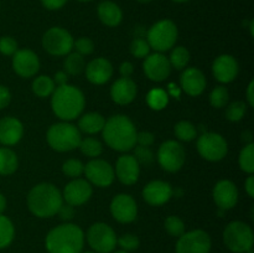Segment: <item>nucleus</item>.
I'll return each mask as SVG.
<instances>
[{"mask_svg":"<svg viewBox=\"0 0 254 253\" xmlns=\"http://www.w3.org/2000/svg\"><path fill=\"white\" fill-rule=\"evenodd\" d=\"M230 93L225 86H217L211 91L210 93V103L215 108H223L227 106Z\"/></svg>","mask_w":254,"mask_h":253,"instance_id":"37","label":"nucleus"},{"mask_svg":"<svg viewBox=\"0 0 254 253\" xmlns=\"http://www.w3.org/2000/svg\"><path fill=\"white\" fill-rule=\"evenodd\" d=\"M186 153L184 146L176 140H166L159 146L158 163L168 173H176L185 164Z\"/></svg>","mask_w":254,"mask_h":253,"instance_id":"11","label":"nucleus"},{"mask_svg":"<svg viewBox=\"0 0 254 253\" xmlns=\"http://www.w3.org/2000/svg\"><path fill=\"white\" fill-rule=\"evenodd\" d=\"M93 193L92 185L84 179H73L64 189L62 198L71 206H81L91 198Z\"/></svg>","mask_w":254,"mask_h":253,"instance_id":"17","label":"nucleus"},{"mask_svg":"<svg viewBox=\"0 0 254 253\" xmlns=\"http://www.w3.org/2000/svg\"><path fill=\"white\" fill-rule=\"evenodd\" d=\"M174 133L179 140L191 141L197 136V129L191 122L180 121L174 126Z\"/></svg>","mask_w":254,"mask_h":253,"instance_id":"32","label":"nucleus"},{"mask_svg":"<svg viewBox=\"0 0 254 253\" xmlns=\"http://www.w3.org/2000/svg\"><path fill=\"white\" fill-rule=\"evenodd\" d=\"M78 148L81 149L82 154L92 159L98 158L102 154V151H103V145H102L101 141L96 138H92V136L81 139Z\"/></svg>","mask_w":254,"mask_h":253,"instance_id":"33","label":"nucleus"},{"mask_svg":"<svg viewBox=\"0 0 254 253\" xmlns=\"http://www.w3.org/2000/svg\"><path fill=\"white\" fill-rule=\"evenodd\" d=\"M10 101H11V93L9 88L0 84V111L9 106Z\"/></svg>","mask_w":254,"mask_h":253,"instance_id":"48","label":"nucleus"},{"mask_svg":"<svg viewBox=\"0 0 254 253\" xmlns=\"http://www.w3.org/2000/svg\"><path fill=\"white\" fill-rule=\"evenodd\" d=\"M253 88H254V81H251L250 84L247 87V103L250 107L254 106V93H253Z\"/></svg>","mask_w":254,"mask_h":253,"instance_id":"53","label":"nucleus"},{"mask_svg":"<svg viewBox=\"0 0 254 253\" xmlns=\"http://www.w3.org/2000/svg\"><path fill=\"white\" fill-rule=\"evenodd\" d=\"M171 64L169 59L163 55L161 52H155V54L148 55L144 59L143 69L145 76L150 81L154 82H163L170 76L171 73Z\"/></svg>","mask_w":254,"mask_h":253,"instance_id":"15","label":"nucleus"},{"mask_svg":"<svg viewBox=\"0 0 254 253\" xmlns=\"http://www.w3.org/2000/svg\"><path fill=\"white\" fill-rule=\"evenodd\" d=\"M6 210V198L2 193H0V213H2Z\"/></svg>","mask_w":254,"mask_h":253,"instance_id":"54","label":"nucleus"},{"mask_svg":"<svg viewBox=\"0 0 254 253\" xmlns=\"http://www.w3.org/2000/svg\"><path fill=\"white\" fill-rule=\"evenodd\" d=\"M84 232L74 223H62L52 228L45 238V247L49 253H82Z\"/></svg>","mask_w":254,"mask_h":253,"instance_id":"2","label":"nucleus"},{"mask_svg":"<svg viewBox=\"0 0 254 253\" xmlns=\"http://www.w3.org/2000/svg\"><path fill=\"white\" fill-rule=\"evenodd\" d=\"M64 203L59 189L50 183L35 185L27 195V207L30 212L39 218H50L55 216Z\"/></svg>","mask_w":254,"mask_h":253,"instance_id":"3","label":"nucleus"},{"mask_svg":"<svg viewBox=\"0 0 254 253\" xmlns=\"http://www.w3.org/2000/svg\"><path fill=\"white\" fill-rule=\"evenodd\" d=\"M17 42L11 36L0 37V54L4 56H12L17 51Z\"/></svg>","mask_w":254,"mask_h":253,"instance_id":"45","label":"nucleus"},{"mask_svg":"<svg viewBox=\"0 0 254 253\" xmlns=\"http://www.w3.org/2000/svg\"><path fill=\"white\" fill-rule=\"evenodd\" d=\"M238 164H240L241 170L247 174H253L254 171V144H246L240 153L238 158Z\"/></svg>","mask_w":254,"mask_h":253,"instance_id":"36","label":"nucleus"},{"mask_svg":"<svg viewBox=\"0 0 254 253\" xmlns=\"http://www.w3.org/2000/svg\"><path fill=\"white\" fill-rule=\"evenodd\" d=\"M246 113H247V104L242 101H236L228 104L225 116L230 122H240Z\"/></svg>","mask_w":254,"mask_h":253,"instance_id":"38","label":"nucleus"},{"mask_svg":"<svg viewBox=\"0 0 254 253\" xmlns=\"http://www.w3.org/2000/svg\"><path fill=\"white\" fill-rule=\"evenodd\" d=\"M253 26H254V21L253 20H251V25H250V30H251V35H254V31H253Z\"/></svg>","mask_w":254,"mask_h":253,"instance_id":"55","label":"nucleus"},{"mask_svg":"<svg viewBox=\"0 0 254 253\" xmlns=\"http://www.w3.org/2000/svg\"><path fill=\"white\" fill-rule=\"evenodd\" d=\"M154 141H155V136L150 131H139V133H136V144L138 145L150 148Z\"/></svg>","mask_w":254,"mask_h":253,"instance_id":"46","label":"nucleus"},{"mask_svg":"<svg viewBox=\"0 0 254 253\" xmlns=\"http://www.w3.org/2000/svg\"><path fill=\"white\" fill-rule=\"evenodd\" d=\"M180 84L183 91L191 97L202 94L206 88V77L202 71L196 67H189L184 69L180 77Z\"/></svg>","mask_w":254,"mask_h":253,"instance_id":"22","label":"nucleus"},{"mask_svg":"<svg viewBox=\"0 0 254 253\" xmlns=\"http://www.w3.org/2000/svg\"><path fill=\"white\" fill-rule=\"evenodd\" d=\"M164 228L173 237H180L185 232V223L178 216H169L164 221Z\"/></svg>","mask_w":254,"mask_h":253,"instance_id":"39","label":"nucleus"},{"mask_svg":"<svg viewBox=\"0 0 254 253\" xmlns=\"http://www.w3.org/2000/svg\"><path fill=\"white\" fill-rule=\"evenodd\" d=\"M197 151L205 160L220 161L227 155L228 144L221 134L207 131L198 136Z\"/></svg>","mask_w":254,"mask_h":253,"instance_id":"10","label":"nucleus"},{"mask_svg":"<svg viewBox=\"0 0 254 253\" xmlns=\"http://www.w3.org/2000/svg\"><path fill=\"white\" fill-rule=\"evenodd\" d=\"M83 174L86 175L87 181L97 188H108L116 178L113 166L108 161L98 158L92 159L84 165Z\"/></svg>","mask_w":254,"mask_h":253,"instance_id":"13","label":"nucleus"},{"mask_svg":"<svg viewBox=\"0 0 254 253\" xmlns=\"http://www.w3.org/2000/svg\"><path fill=\"white\" fill-rule=\"evenodd\" d=\"M138 2H141V4H148V2L153 1V0H136Z\"/></svg>","mask_w":254,"mask_h":253,"instance_id":"56","label":"nucleus"},{"mask_svg":"<svg viewBox=\"0 0 254 253\" xmlns=\"http://www.w3.org/2000/svg\"><path fill=\"white\" fill-rule=\"evenodd\" d=\"M97 14H98L99 20L102 24H104L108 27H116L123 20V11L119 7L118 4L111 0H104L99 2L97 7Z\"/></svg>","mask_w":254,"mask_h":253,"instance_id":"26","label":"nucleus"},{"mask_svg":"<svg viewBox=\"0 0 254 253\" xmlns=\"http://www.w3.org/2000/svg\"><path fill=\"white\" fill-rule=\"evenodd\" d=\"M19 166L17 155L9 148H0V175L7 176L16 171Z\"/></svg>","mask_w":254,"mask_h":253,"instance_id":"28","label":"nucleus"},{"mask_svg":"<svg viewBox=\"0 0 254 253\" xmlns=\"http://www.w3.org/2000/svg\"><path fill=\"white\" fill-rule=\"evenodd\" d=\"M119 72H121L122 77H126V78H130V76L134 72V67L130 62L126 61L119 66Z\"/></svg>","mask_w":254,"mask_h":253,"instance_id":"50","label":"nucleus"},{"mask_svg":"<svg viewBox=\"0 0 254 253\" xmlns=\"http://www.w3.org/2000/svg\"><path fill=\"white\" fill-rule=\"evenodd\" d=\"M245 189H246V192L248 193L250 197H254V176L252 174H251V175L247 178V180H246Z\"/></svg>","mask_w":254,"mask_h":253,"instance_id":"52","label":"nucleus"},{"mask_svg":"<svg viewBox=\"0 0 254 253\" xmlns=\"http://www.w3.org/2000/svg\"><path fill=\"white\" fill-rule=\"evenodd\" d=\"M62 171L71 179H78L84 171V164L78 159H68L62 165Z\"/></svg>","mask_w":254,"mask_h":253,"instance_id":"40","label":"nucleus"},{"mask_svg":"<svg viewBox=\"0 0 254 253\" xmlns=\"http://www.w3.org/2000/svg\"><path fill=\"white\" fill-rule=\"evenodd\" d=\"M178 36L179 31L175 22L169 19H164L155 22L149 29L146 34V41L150 49L155 50L156 52H165L175 46Z\"/></svg>","mask_w":254,"mask_h":253,"instance_id":"7","label":"nucleus"},{"mask_svg":"<svg viewBox=\"0 0 254 253\" xmlns=\"http://www.w3.org/2000/svg\"><path fill=\"white\" fill-rule=\"evenodd\" d=\"M146 103L154 111H161L169 103V94L161 88H154L146 96Z\"/></svg>","mask_w":254,"mask_h":253,"instance_id":"34","label":"nucleus"},{"mask_svg":"<svg viewBox=\"0 0 254 253\" xmlns=\"http://www.w3.org/2000/svg\"><path fill=\"white\" fill-rule=\"evenodd\" d=\"M24 135V126L15 117H5L0 119V143L11 146L19 143Z\"/></svg>","mask_w":254,"mask_h":253,"instance_id":"24","label":"nucleus"},{"mask_svg":"<svg viewBox=\"0 0 254 253\" xmlns=\"http://www.w3.org/2000/svg\"><path fill=\"white\" fill-rule=\"evenodd\" d=\"M112 253H129V252H126V251H123V250H119V251H116V250H114L113 252H112Z\"/></svg>","mask_w":254,"mask_h":253,"instance_id":"57","label":"nucleus"},{"mask_svg":"<svg viewBox=\"0 0 254 253\" xmlns=\"http://www.w3.org/2000/svg\"><path fill=\"white\" fill-rule=\"evenodd\" d=\"M134 158L138 161L139 165L144 164V165H149L154 161V154L149 146H141L135 145L134 146Z\"/></svg>","mask_w":254,"mask_h":253,"instance_id":"43","label":"nucleus"},{"mask_svg":"<svg viewBox=\"0 0 254 253\" xmlns=\"http://www.w3.org/2000/svg\"><path fill=\"white\" fill-rule=\"evenodd\" d=\"M73 49L76 50L74 52L82 55V56H88L93 52L94 42L89 37H79L76 41H73Z\"/></svg>","mask_w":254,"mask_h":253,"instance_id":"44","label":"nucleus"},{"mask_svg":"<svg viewBox=\"0 0 254 253\" xmlns=\"http://www.w3.org/2000/svg\"><path fill=\"white\" fill-rule=\"evenodd\" d=\"M173 196V188L163 180H153L143 189V198L151 206H161Z\"/></svg>","mask_w":254,"mask_h":253,"instance_id":"21","label":"nucleus"},{"mask_svg":"<svg viewBox=\"0 0 254 253\" xmlns=\"http://www.w3.org/2000/svg\"><path fill=\"white\" fill-rule=\"evenodd\" d=\"M15 237V227L9 217L0 213V250L7 248Z\"/></svg>","mask_w":254,"mask_h":253,"instance_id":"31","label":"nucleus"},{"mask_svg":"<svg viewBox=\"0 0 254 253\" xmlns=\"http://www.w3.org/2000/svg\"><path fill=\"white\" fill-rule=\"evenodd\" d=\"M57 215L60 216V218L64 221H71L72 218L74 217V208L73 206L68 205V203H66V205H64L62 203L61 207L59 208V211H57Z\"/></svg>","mask_w":254,"mask_h":253,"instance_id":"47","label":"nucleus"},{"mask_svg":"<svg viewBox=\"0 0 254 253\" xmlns=\"http://www.w3.org/2000/svg\"><path fill=\"white\" fill-rule=\"evenodd\" d=\"M86 77L91 83L101 86L107 83L113 76V66L104 57H97L92 60L84 68Z\"/></svg>","mask_w":254,"mask_h":253,"instance_id":"23","label":"nucleus"},{"mask_svg":"<svg viewBox=\"0 0 254 253\" xmlns=\"http://www.w3.org/2000/svg\"><path fill=\"white\" fill-rule=\"evenodd\" d=\"M111 213L119 223L133 222L138 216L136 201L128 193H118L111 202Z\"/></svg>","mask_w":254,"mask_h":253,"instance_id":"14","label":"nucleus"},{"mask_svg":"<svg viewBox=\"0 0 254 253\" xmlns=\"http://www.w3.org/2000/svg\"><path fill=\"white\" fill-rule=\"evenodd\" d=\"M54 82L57 87L64 86V84H67V81H68V74L66 73L64 71H59L55 73L54 76Z\"/></svg>","mask_w":254,"mask_h":253,"instance_id":"51","label":"nucleus"},{"mask_svg":"<svg viewBox=\"0 0 254 253\" xmlns=\"http://www.w3.org/2000/svg\"><path fill=\"white\" fill-rule=\"evenodd\" d=\"M81 139V131L76 126L68 122L52 124L46 133V140L49 145L59 153L74 150L78 148Z\"/></svg>","mask_w":254,"mask_h":253,"instance_id":"5","label":"nucleus"},{"mask_svg":"<svg viewBox=\"0 0 254 253\" xmlns=\"http://www.w3.org/2000/svg\"><path fill=\"white\" fill-rule=\"evenodd\" d=\"M136 92H138V87L133 79L121 77L112 86L111 97L114 103L119 106H126L135 99Z\"/></svg>","mask_w":254,"mask_h":253,"instance_id":"25","label":"nucleus"},{"mask_svg":"<svg viewBox=\"0 0 254 253\" xmlns=\"http://www.w3.org/2000/svg\"><path fill=\"white\" fill-rule=\"evenodd\" d=\"M87 242L96 253H112L117 247V235L104 222H96L87 231Z\"/></svg>","mask_w":254,"mask_h":253,"instance_id":"8","label":"nucleus"},{"mask_svg":"<svg viewBox=\"0 0 254 253\" xmlns=\"http://www.w3.org/2000/svg\"><path fill=\"white\" fill-rule=\"evenodd\" d=\"M240 72V64L237 60L231 55H220L212 63V73L221 83H230L235 81Z\"/></svg>","mask_w":254,"mask_h":253,"instance_id":"19","label":"nucleus"},{"mask_svg":"<svg viewBox=\"0 0 254 253\" xmlns=\"http://www.w3.org/2000/svg\"><path fill=\"white\" fill-rule=\"evenodd\" d=\"M171 1H174V2H186V1H189V0H171Z\"/></svg>","mask_w":254,"mask_h":253,"instance_id":"58","label":"nucleus"},{"mask_svg":"<svg viewBox=\"0 0 254 253\" xmlns=\"http://www.w3.org/2000/svg\"><path fill=\"white\" fill-rule=\"evenodd\" d=\"M223 243L233 253H246L253 248L252 227L242 221H232L223 230Z\"/></svg>","mask_w":254,"mask_h":253,"instance_id":"6","label":"nucleus"},{"mask_svg":"<svg viewBox=\"0 0 254 253\" xmlns=\"http://www.w3.org/2000/svg\"><path fill=\"white\" fill-rule=\"evenodd\" d=\"M77 1H81V2H88V1H92V0H77Z\"/></svg>","mask_w":254,"mask_h":253,"instance_id":"59","label":"nucleus"},{"mask_svg":"<svg viewBox=\"0 0 254 253\" xmlns=\"http://www.w3.org/2000/svg\"><path fill=\"white\" fill-rule=\"evenodd\" d=\"M130 52L136 59H145L149 55V52H150V46H149L148 41L145 39L136 37V39L131 41Z\"/></svg>","mask_w":254,"mask_h":253,"instance_id":"42","label":"nucleus"},{"mask_svg":"<svg viewBox=\"0 0 254 253\" xmlns=\"http://www.w3.org/2000/svg\"><path fill=\"white\" fill-rule=\"evenodd\" d=\"M73 37L66 29L51 27L42 36V47L52 56H66L73 49Z\"/></svg>","mask_w":254,"mask_h":253,"instance_id":"9","label":"nucleus"},{"mask_svg":"<svg viewBox=\"0 0 254 253\" xmlns=\"http://www.w3.org/2000/svg\"><path fill=\"white\" fill-rule=\"evenodd\" d=\"M246 253H254V252H253V248H251V250L247 251V252H246Z\"/></svg>","mask_w":254,"mask_h":253,"instance_id":"61","label":"nucleus"},{"mask_svg":"<svg viewBox=\"0 0 254 253\" xmlns=\"http://www.w3.org/2000/svg\"><path fill=\"white\" fill-rule=\"evenodd\" d=\"M136 129L129 117L116 114L104 123L102 134L107 145L117 151H129L136 145Z\"/></svg>","mask_w":254,"mask_h":253,"instance_id":"1","label":"nucleus"},{"mask_svg":"<svg viewBox=\"0 0 254 253\" xmlns=\"http://www.w3.org/2000/svg\"><path fill=\"white\" fill-rule=\"evenodd\" d=\"M212 241L203 230L184 232L176 242V253H210Z\"/></svg>","mask_w":254,"mask_h":253,"instance_id":"12","label":"nucleus"},{"mask_svg":"<svg viewBox=\"0 0 254 253\" xmlns=\"http://www.w3.org/2000/svg\"><path fill=\"white\" fill-rule=\"evenodd\" d=\"M68 0H41V4L47 10H59L67 4Z\"/></svg>","mask_w":254,"mask_h":253,"instance_id":"49","label":"nucleus"},{"mask_svg":"<svg viewBox=\"0 0 254 253\" xmlns=\"http://www.w3.org/2000/svg\"><path fill=\"white\" fill-rule=\"evenodd\" d=\"M212 196L218 208L226 211L237 205L240 192L235 183L231 180H220L213 188Z\"/></svg>","mask_w":254,"mask_h":253,"instance_id":"18","label":"nucleus"},{"mask_svg":"<svg viewBox=\"0 0 254 253\" xmlns=\"http://www.w3.org/2000/svg\"><path fill=\"white\" fill-rule=\"evenodd\" d=\"M82 253H96L94 251H86V252H82Z\"/></svg>","mask_w":254,"mask_h":253,"instance_id":"60","label":"nucleus"},{"mask_svg":"<svg viewBox=\"0 0 254 253\" xmlns=\"http://www.w3.org/2000/svg\"><path fill=\"white\" fill-rule=\"evenodd\" d=\"M114 174L122 184L127 186L134 185L140 175V165L133 155L124 154L117 160Z\"/></svg>","mask_w":254,"mask_h":253,"instance_id":"20","label":"nucleus"},{"mask_svg":"<svg viewBox=\"0 0 254 253\" xmlns=\"http://www.w3.org/2000/svg\"><path fill=\"white\" fill-rule=\"evenodd\" d=\"M168 59L171 67H174L175 69H185V67L189 64V61H190V52L184 46L174 47Z\"/></svg>","mask_w":254,"mask_h":253,"instance_id":"35","label":"nucleus"},{"mask_svg":"<svg viewBox=\"0 0 254 253\" xmlns=\"http://www.w3.org/2000/svg\"><path fill=\"white\" fill-rule=\"evenodd\" d=\"M86 104L83 93L71 84L56 87L51 94V107L56 117L62 122L73 121L82 114Z\"/></svg>","mask_w":254,"mask_h":253,"instance_id":"4","label":"nucleus"},{"mask_svg":"<svg viewBox=\"0 0 254 253\" xmlns=\"http://www.w3.org/2000/svg\"><path fill=\"white\" fill-rule=\"evenodd\" d=\"M139 245H140V241H139L138 236L133 235V233H124L121 237H117V246H119L121 250L126 251V252L138 250Z\"/></svg>","mask_w":254,"mask_h":253,"instance_id":"41","label":"nucleus"},{"mask_svg":"<svg viewBox=\"0 0 254 253\" xmlns=\"http://www.w3.org/2000/svg\"><path fill=\"white\" fill-rule=\"evenodd\" d=\"M64 72L67 74H72V76H78L86 68V61H84V56L77 54V52H69L66 55V59L64 62Z\"/></svg>","mask_w":254,"mask_h":253,"instance_id":"30","label":"nucleus"},{"mask_svg":"<svg viewBox=\"0 0 254 253\" xmlns=\"http://www.w3.org/2000/svg\"><path fill=\"white\" fill-rule=\"evenodd\" d=\"M106 119L102 114L96 113V112H89V113L83 114L78 121V128L79 131L86 134H96L102 131L103 129Z\"/></svg>","mask_w":254,"mask_h":253,"instance_id":"27","label":"nucleus"},{"mask_svg":"<svg viewBox=\"0 0 254 253\" xmlns=\"http://www.w3.org/2000/svg\"><path fill=\"white\" fill-rule=\"evenodd\" d=\"M55 88H56V84H55L54 79L50 76H45V74L36 77L32 82V92L40 98L50 97L54 93Z\"/></svg>","mask_w":254,"mask_h":253,"instance_id":"29","label":"nucleus"},{"mask_svg":"<svg viewBox=\"0 0 254 253\" xmlns=\"http://www.w3.org/2000/svg\"><path fill=\"white\" fill-rule=\"evenodd\" d=\"M12 69L22 78L34 77L40 69V60L34 51L29 49L17 50L12 55Z\"/></svg>","mask_w":254,"mask_h":253,"instance_id":"16","label":"nucleus"}]
</instances>
